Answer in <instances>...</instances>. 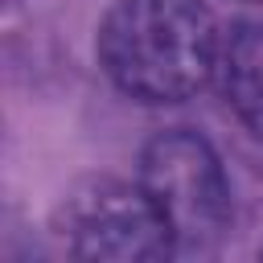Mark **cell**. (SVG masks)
Here are the masks:
<instances>
[{
    "label": "cell",
    "mask_w": 263,
    "mask_h": 263,
    "mask_svg": "<svg viewBox=\"0 0 263 263\" xmlns=\"http://www.w3.org/2000/svg\"><path fill=\"white\" fill-rule=\"evenodd\" d=\"M222 37L201 0H119L99 25V62L144 103H181L218 78Z\"/></svg>",
    "instance_id": "obj_1"
},
{
    "label": "cell",
    "mask_w": 263,
    "mask_h": 263,
    "mask_svg": "<svg viewBox=\"0 0 263 263\" xmlns=\"http://www.w3.org/2000/svg\"><path fill=\"white\" fill-rule=\"evenodd\" d=\"M140 185L164 214L177 247H205L230 218V189L214 148L177 127L148 140L140 152Z\"/></svg>",
    "instance_id": "obj_2"
},
{
    "label": "cell",
    "mask_w": 263,
    "mask_h": 263,
    "mask_svg": "<svg viewBox=\"0 0 263 263\" xmlns=\"http://www.w3.org/2000/svg\"><path fill=\"white\" fill-rule=\"evenodd\" d=\"M62 238L78 259H115V263H152L177 251V238L148 197V189L99 177L78 185L62 205Z\"/></svg>",
    "instance_id": "obj_3"
},
{
    "label": "cell",
    "mask_w": 263,
    "mask_h": 263,
    "mask_svg": "<svg viewBox=\"0 0 263 263\" xmlns=\"http://www.w3.org/2000/svg\"><path fill=\"white\" fill-rule=\"evenodd\" d=\"M218 86L226 107L263 140V21L234 25L222 37Z\"/></svg>",
    "instance_id": "obj_4"
},
{
    "label": "cell",
    "mask_w": 263,
    "mask_h": 263,
    "mask_svg": "<svg viewBox=\"0 0 263 263\" xmlns=\"http://www.w3.org/2000/svg\"><path fill=\"white\" fill-rule=\"evenodd\" d=\"M251 4H263V0H251Z\"/></svg>",
    "instance_id": "obj_5"
},
{
    "label": "cell",
    "mask_w": 263,
    "mask_h": 263,
    "mask_svg": "<svg viewBox=\"0 0 263 263\" xmlns=\"http://www.w3.org/2000/svg\"><path fill=\"white\" fill-rule=\"evenodd\" d=\"M259 255H263V251H259Z\"/></svg>",
    "instance_id": "obj_6"
}]
</instances>
